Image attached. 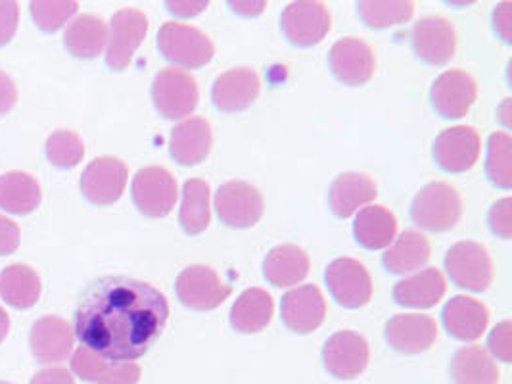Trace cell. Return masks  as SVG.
<instances>
[{
    "mask_svg": "<svg viewBox=\"0 0 512 384\" xmlns=\"http://www.w3.org/2000/svg\"><path fill=\"white\" fill-rule=\"evenodd\" d=\"M169 304L158 288L131 277H102L81 294L75 335L100 358L135 361L162 336Z\"/></svg>",
    "mask_w": 512,
    "mask_h": 384,
    "instance_id": "cell-1",
    "label": "cell"
},
{
    "mask_svg": "<svg viewBox=\"0 0 512 384\" xmlns=\"http://www.w3.org/2000/svg\"><path fill=\"white\" fill-rule=\"evenodd\" d=\"M158 48L163 58L179 68L198 70L210 64L215 48L208 35L192 25L167 22L158 33Z\"/></svg>",
    "mask_w": 512,
    "mask_h": 384,
    "instance_id": "cell-2",
    "label": "cell"
},
{
    "mask_svg": "<svg viewBox=\"0 0 512 384\" xmlns=\"http://www.w3.org/2000/svg\"><path fill=\"white\" fill-rule=\"evenodd\" d=\"M463 214V204L457 191L443 183H428L411 202V217L420 229L430 233H445L453 229Z\"/></svg>",
    "mask_w": 512,
    "mask_h": 384,
    "instance_id": "cell-3",
    "label": "cell"
},
{
    "mask_svg": "<svg viewBox=\"0 0 512 384\" xmlns=\"http://www.w3.org/2000/svg\"><path fill=\"white\" fill-rule=\"evenodd\" d=\"M196 79L177 68H167L154 77L152 98L156 110L167 120H183L198 106Z\"/></svg>",
    "mask_w": 512,
    "mask_h": 384,
    "instance_id": "cell-4",
    "label": "cell"
},
{
    "mask_svg": "<svg viewBox=\"0 0 512 384\" xmlns=\"http://www.w3.org/2000/svg\"><path fill=\"white\" fill-rule=\"evenodd\" d=\"M445 271L457 287L484 292L493 281V265L489 252L478 242L463 240L449 248Z\"/></svg>",
    "mask_w": 512,
    "mask_h": 384,
    "instance_id": "cell-5",
    "label": "cell"
},
{
    "mask_svg": "<svg viewBox=\"0 0 512 384\" xmlns=\"http://www.w3.org/2000/svg\"><path fill=\"white\" fill-rule=\"evenodd\" d=\"M177 296L183 306L194 312H211L219 308L231 294V285L208 265H190L183 269L175 283Z\"/></svg>",
    "mask_w": 512,
    "mask_h": 384,
    "instance_id": "cell-6",
    "label": "cell"
},
{
    "mask_svg": "<svg viewBox=\"0 0 512 384\" xmlns=\"http://www.w3.org/2000/svg\"><path fill=\"white\" fill-rule=\"evenodd\" d=\"M325 281L332 298L348 310H359L373 298V279L367 267L353 258H338L328 264Z\"/></svg>",
    "mask_w": 512,
    "mask_h": 384,
    "instance_id": "cell-7",
    "label": "cell"
},
{
    "mask_svg": "<svg viewBox=\"0 0 512 384\" xmlns=\"http://www.w3.org/2000/svg\"><path fill=\"white\" fill-rule=\"evenodd\" d=\"M131 196L140 214L146 217L169 216L177 202V181L175 177L160 166L139 169L133 179Z\"/></svg>",
    "mask_w": 512,
    "mask_h": 384,
    "instance_id": "cell-8",
    "label": "cell"
},
{
    "mask_svg": "<svg viewBox=\"0 0 512 384\" xmlns=\"http://www.w3.org/2000/svg\"><path fill=\"white\" fill-rule=\"evenodd\" d=\"M148 33V18L144 12L135 8H123L114 14L108 48H106V64L114 72H123L131 66L137 48L142 45Z\"/></svg>",
    "mask_w": 512,
    "mask_h": 384,
    "instance_id": "cell-9",
    "label": "cell"
},
{
    "mask_svg": "<svg viewBox=\"0 0 512 384\" xmlns=\"http://www.w3.org/2000/svg\"><path fill=\"white\" fill-rule=\"evenodd\" d=\"M280 27L294 47H315L330 31V14L323 2H292L280 16Z\"/></svg>",
    "mask_w": 512,
    "mask_h": 384,
    "instance_id": "cell-10",
    "label": "cell"
},
{
    "mask_svg": "<svg viewBox=\"0 0 512 384\" xmlns=\"http://www.w3.org/2000/svg\"><path fill=\"white\" fill-rule=\"evenodd\" d=\"M215 208L227 227L248 229L263 216V196L246 181H229L215 194Z\"/></svg>",
    "mask_w": 512,
    "mask_h": 384,
    "instance_id": "cell-11",
    "label": "cell"
},
{
    "mask_svg": "<svg viewBox=\"0 0 512 384\" xmlns=\"http://www.w3.org/2000/svg\"><path fill=\"white\" fill-rule=\"evenodd\" d=\"M326 371L342 381L359 377L369 365V344L365 336L353 331H340L326 340L323 348Z\"/></svg>",
    "mask_w": 512,
    "mask_h": 384,
    "instance_id": "cell-12",
    "label": "cell"
},
{
    "mask_svg": "<svg viewBox=\"0 0 512 384\" xmlns=\"http://www.w3.org/2000/svg\"><path fill=\"white\" fill-rule=\"evenodd\" d=\"M480 146V135L474 127L457 125L436 137L434 160L447 173H466L476 166Z\"/></svg>",
    "mask_w": 512,
    "mask_h": 384,
    "instance_id": "cell-13",
    "label": "cell"
},
{
    "mask_svg": "<svg viewBox=\"0 0 512 384\" xmlns=\"http://www.w3.org/2000/svg\"><path fill=\"white\" fill-rule=\"evenodd\" d=\"M127 177L129 171L121 160L102 156L93 160L83 171L81 191L94 206H110L121 198L127 185Z\"/></svg>",
    "mask_w": 512,
    "mask_h": 384,
    "instance_id": "cell-14",
    "label": "cell"
},
{
    "mask_svg": "<svg viewBox=\"0 0 512 384\" xmlns=\"http://www.w3.org/2000/svg\"><path fill=\"white\" fill-rule=\"evenodd\" d=\"M328 64L332 75L340 83L348 87H361L371 81L376 68V58L371 45L355 37H346L330 48Z\"/></svg>",
    "mask_w": 512,
    "mask_h": 384,
    "instance_id": "cell-15",
    "label": "cell"
},
{
    "mask_svg": "<svg viewBox=\"0 0 512 384\" xmlns=\"http://www.w3.org/2000/svg\"><path fill=\"white\" fill-rule=\"evenodd\" d=\"M478 85L470 73L463 70L443 72L432 85L430 100L434 110L445 120H459L468 114L476 102Z\"/></svg>",
    "mask_w": 512,
    "mask_h": 384,
    "instance_id": "cell-16",
    "label": "cell"
},
{
    "mask_svg": "<svg viewBox=\"0 0 512 384\" xmlns=\"http://www.w3.org/2000/svg\"><path fill=\"white\" fill-rule=\"evenodd\" d=\"M326 304L323 292L315 285L292 288L282 296L280 317L282 323L298 335L317 331L325 321Z\"/></svg>",
    "mask_w": 512,
    "mask_h": 384,
    "instance_id": "cell-17",
    "label": "cell"
},
{
    "mask_svg": "<svg viewBox=\"0 0 512 384\" xmlns=\"http://www.w3.org/2000/svg\"><path fill=\"white\" fill-rule=\"evenodd\" d=\"M413 50L428 66H445L457 48L455 27L442 16H428L413 25Z\"/></svg>",
    "mask_w": 512,
    "mask_h": 384,
    "instance_id": "cell-18",
    "label": "cell"
},
{
    "mask_svg": "<svg viewBox=\"0 0 512 384\" xmlns=\"http://www.w3.org/2000/svg\"><path fill=\"white\" fill-rule=\"evenodd\" d=\"M384 336L399 354L417 356L434 346L438 338V325L430 315L401 313L386 323Z\"/></svg>",
    "mask_w": 512,
    "mask_h": 384,
    "instance_id": "cell-19",
    "label": "cell"
},
{
    "mask_svg": "<svg viewBox=\"0 0 512 384\" xmlns=\"http://www.w3.org/2000/svg\"><path fill=\"white\" fill-rule=\"evenodd\" d=\"M259 95V77L250 68L221 73L211 89V100L219 112L238 114L248 110Z\"/></svg>",
    "mask_w": 512,
    "mask_h": 384,
    "instance_id": "cell-20",
    "label": "cell"
},
{
    "mask_svg": "<svg viewBox=\"0 0 512 384\" xmlns=\"http://www.w3.org/2000/svg\"><path fill=\"white\" fill-rule=\"evenodd\" d=\"M29 344L39 363H60L70 358L73 350V331L62 317L47 315L33 323Z\"/></svg>",
    "mask_w": 512,
    "mask_h": 384,
    "instance_id": "cell-21",
    "label": "cell"
},
{
    "mask_svg": "<svg viewBox=\"0 0 512 384\" xmlns=\"http://www.w3.org/2000/svg\"><path fill=\"white\" fill-rule=\"evenodd\" d=\"M71 369L79 379L96 384H139L142 375L137 363L106 360L85 346L73 354Z\"/></svg>",
    "mask_w": 512,
    "mask_h": 384,
    "instance_id": "cell-22",
    "label": "cell"
},
{
    "mask_svg": "<svg viewBox=\"0 0 512 384\" xmlns=\"http://www.w3.org/2000/svg\"><path fill=\"white\" fill-rule=\"evenodd\" d=\"M213 133L210 121L204 118H190L179 123L169 141V152L177 164L190 168L198 166L210 156Z\"/></svg>",
    "mask_w": 512,
    "mask_h": 384,
    "instance_id": "cell-23",
    "label": "cell"
},
{
    "mask_svg": "<svg viewBox=\"0 0 512 384\" xmlns=\"http://www.w3.org/2000/svg\"><path fill=\"white\" fill-rule=\"evenodd\" d=\"M376 194V185L369 175L348 171L332 181L328 191V204L334 216L348 219L355 212H359V208L373 202Z\"/></svg>",
    "mask_w": 512,
    "mask_h": 384,
    "instance_id": "cell-24",
    "label": "cell"
},
{
    "mask_svg": "<svg viewBox=\"0 0 512 384\" xmlns=\"http://www.w3.org/2000/svg\"><path fill=\"white\" fill-rule=\"evenodd\" d=\"M442 319L449 335L461 342H470L480 338L488 329L489 312L482 302L474 298L455 296L445 304Z\"/></svg>",
    "mask_w": 512,
    "mask_h": 384,
    "instance_id": "cell-25",
    "label": "cell"
},
{
    "mask_svg": "<svg viewBox=\"0 0 512 384\" xmlns=\"http://www.w3.org/2000/svg\"><path fill=\"white\" fill-rule=\"evenodd\" d=\"M445 288L447 285L442 271H438L436 267H428L399 281L394 287V300L403 308L426 310L442 300Z\"/></svg>",
    "mask_w": 512,
    "mask_h": 384,
    "instance_id": "cell-26",
    "label": "cell"
},
{
    "mask_svg": "<svg viewBox=\"0 0 512 384\" xmlns=\"http://www.w3.org/2000/svg\"><path fill=\"white\" fill-rule=\"evenodd\" d=\"M309 273V256L296 244L275 246L265 262L263 275L273 287H292L302 283Z\"/></svg>",
    "mask_w": 512,
    "mask_h": 384,
    "instance_id": "cell-27",
    "label": "cell"
},
{
    "mask_svg": "<svg viewBox=\"0 0 512 384\" xmlns=\"http://www.w3.org/2000/svg\"><path fill=\"white\" fill-rule=\"evenodd\" d=\"M273 298L263 288L244 290L231 310V325L236 333L254 335L263 331L273 317Z\"/></svg>",
    "mask_w": 512,
    "mask_h": 384,
    "instance_id": "cell-28",
    "label": "cell"
},
{
    "mask_svg": "<svg viewBox=\"0 0 512 384\" xmlns=\"http://www.w3.org/2000/svg\"><path fill=\"white\" fill-rule=\"evenodd\" d=\"M41 290V277L29 265H8L0 273V298L16 310L33 308L41 298Z\"/></svg>",
    "mask_w": 512,
    "mask_h": 384,
    "instance_id": "cell-29",
    "label": "cell"
},
{
    "mask_svg": "<svg viewBox=\"0 0 512 384\" xmlns=\"http://www.w3.org/2000/svg\"><path fill=\"white\" fill-rule=\"evenodd\" d=\"M41 185L25 171H8L0 177V208L8 214L27 216L41 204Z\"/></svg>",
    "mask_w": 512,
    "mask_h": 384,
    "instance_id": "cell-30",
    "label": "cell"
},
{
    "mask_svg": "<svg viewBox=\"0 0 512 384\" xmlns=\"http://www.w3.org/2000/svg\"><path fill=\"white\" fill-rule=\"evenodd\" d=\"M396 216L384 206L363 208L353 223V237L367 250L388 248L396 240Z\"/></svg>",
    "mask_w": 512,
    "mask_h": 384,
    "instance_id": "cell-31",
    "label": "cell"
},
{
    "mask_svg": "<svg viewBox=\"0 0 512 384\" xmlns=\"http://www.w3.org/2000/svg\"><path fill=\"white\" fill-rule=\"evenodd\" d=\"M64 43L75 58L93 60L108 43V25L98 16L81 14L68 25Z\"/></svg>",
    "mask_w": 512,
    "mask_h": 384,
    "instance_id": "cell-32",
    "label": "cell"
},
{
    "mask_svg": "<svg viewBox=\"0 0 512 384\" xmlns=\"http://www.w3.org/2000/svg\"><path fill=\"white\" fill-rule=\"evenodd\" d=\"M449 371L453 384L499 383V369L482 346H465L457 350Z\"/></svg>",
    "mask_w": 512,
    "mask_h": 384,
    "instance_id": "cell-33",
    "label": "cell"
},
{
    "mask_svg": "<svg viewBox=\"0 0 512 384\" xmlns=\"http://www.w3.org/2000/svg\"><path fill=\"white\" fill-rule=\"evenodd\" d=\"M430 260V244L417 231H405L397 237L382 256V264L396 275H405L420 269Z\"/></svg>",
    "mask_w": 512,
    "mask_h": 384,
    "instance_id": "cell-34",
    "label": "cell"
},
{
    "mask_svg": "<svg viewBox=\"0 0 512 384\" xmlns=\"http://www.w3.org/2000/svg\"><path fill=\"white\" fill-rule=\"evenodd\" d=\"M211 221L210 185L202 179H190L183 189L179 223L187 235H200Z\"/></svg>",
    "mask_w": 512,
    "mask_h": 384,
    "instance_id": "cell-35",
    "label": "cell"
},
{
    "mask_svg": "<svg viewBox=\"0 0 512 384\" xmlns=\"http://www.w3.org/2000/svg\"><path fill=\"white\" fill-rule=\"evenodd\" d=\"M357 12L367 27L386 29L409 22L415 4L409 0H363L357 2Z\"/></svg>",
    "mask_w": 512,
    "mask_h": 384,
    "instance_id": "cell-36",
    "label": "cell"
},
{
    "mask_svg": "<svg viewBox=\"0 0 512 384\" xmlns=\"http://www.w3.org/2000/svg\"><path fill=\"white\" fill-rule=\"evenodd\" d=\"M486 171L489 181L503 189L511 191L512 187V139L507 133H493L488 141V158Z\"/></svg>",
    "mask_w": 512,
    "mask_h": 384,
    "instance_id": "cell-37",
    "label": "cell"
},
{
    "mask_svg": "<svg viewBox=\"0 0 512 384\" xmlns=\"http://www.w3.org/2000/svg\"><path fill=\"white\" fill-rule=\"evenodd\" d=\"M48 162L58 169L75 168L83 156H85V144L83 139L73 131H54L47 139Z\"/></svg>",
    "mask_w": 512,
    "mask_h": 384,
    "instance_id": "cell-38",
    "label": "cell"
},
{
    "mask_svg": "<svg viewBox=\"0 0 512 384\" xmlns=\"http://www.w3.org/2000/svg\"><path fill=\"white\" fill-rule=\"evenodd\" d=\"M29 10L41 31L56 33L77 14L79 4L71 0H33Z\"/></svg>",
    "mask_w": 512,
    "mask_h": 384,
    "instance_id": "cell-39",
    "label": "cell"
},
{
    "mask_svg": "<svg viewBox=\"0 0 512 384\" xmlns=\"http://www.w3.org/2000/svg\"><path fill=\"white\" fill-rule=\"evenodd\" d=\"M489 229L501 237V239H511L512 237V200L503 198L495 202L489 210Z\"/></svg>",
    "mask_w": 512,
    "mask_h": 384,
    "instance_id": "cell-40",
    "label": "cell"
},
{
    "mask_svg": "<svg viewBox=\"0 0 512 384\" xmlns=\"http://www.w3.org/2000/svg\"><path fill=\"white\" fill-rule=\"evenodd\" d=\"M512 325L511 321H503L499 323L491 335H489L488 346L489 352L497 358V360L511 363L512 360Z\"/></svg>",
    "mask_w": 512,
    "mask_h": 384,
    "instance_id": "cell-41",
    "label": "cell"
},
{
    "mask_svg": "<svg viewBox=\"0 0 512 384\" xmlns=\"http://www.w3.org/2000/svg\"><path fill=\"white\" fill-rule=\"evenodd\" d=\"M20 6L12 0H0V47L8 45L18 31Z\"/></svg>",
    "mask_w": 512,
    "mask_h": 384,
    "instance_id": "cell-42",
    "label": "cell"
},
{
    "mask_svg": "<svg viewBox=\"0 0 512 384\" xmlns=\"http://www.w3.org/2000/svg\"><path fill=\"white\" fill-rule=\"evenodd\" d=\"M20 246V227L0 214V256L16 252Z\"/></svg>",
    "mask_w": 512,
    "mask_h": 384,
    "instance_id": "cell-43",
    "label": "cell"
},
{
    "mask_svg": "<svg viewBox=\"0 0 512 384\" xmlns=\"http://www.w3.org/2000/svg\"><path fill=\"white\" fill-rule=\"evenodd\" d=\"M512 16L511 2H501L495 12H493V27L497 31V35L507 43H512Z\"/></svg>",
    "mask_w": 512,
    "mask_h": 384,
    "instance_id": "cell-44",
    "label": "cell"
},
{
    "mask_svg": "<svg viewBox=\"0 0 512 384\" xmlns=\"http://www.w3.org/2000/svg\"><path fill=\"white\" fill-rule=\"evenodd\" d=\"M18 102V87L8 73L0 70V116H6Z\"/></svg>",
    "mask_w": 512,
    "mask_h": 384,
    "instance_id": "cell-45",
    "label": "cell"
},
{
    "mask_svg": "<svg viewBox=\"0 0 512 384\" xmlns=\"http://www.w3.org/2000/svg\"><path fill=\"white\" fill-rule=\"evenodd\" d=\"M29 384H73V377L64 367H48L39 371Z\"/></svg>",
    "mask_w": 512,
    "mask_h": 384,
    "instance_id": "cell-46",
    "label": "cell"
},
{
    "mask_svg": "<svg viewBox=\"0 0 512 384\" xmlns=\"http://www.w3.org/2000/svg\"><path fill=\"white\" fill-rule=\"evenodd\" d=\"M167 10L179 18H194L198 14H202L208 8V0H200V2H165Z\"/></svg>",
    "mask_w": 512,
    "mask_h": 384,
    "instance_id": "cell-47",
    "label": "cell"
},
{
    "mask_svg": "<svg viewBox=\"0 0 512 384\" xmlns=\"http://www.w3.org/2000/svg\"><path fill=\"white\" fill-rule=\"evenodd\" d=\"M229 6L233 8V12H236L238 16L256 18V16H259V14L265 10L267 2H263V0H261V2H234V0H231Z\"/></svg>",
    "mask_w": 512,
    "mask_h": 384,
    "instance_id": "cell-48",
    "label": "cell"
},
{
    "mask_svg": "<svg viewBox=\"0 0 512 384\" xmlns=\"http://www.w3.org/2000/svg\"><path fill=\"white\" fill-rule=\"evenodd\" d=\"M8 331H10V317L0 308V342L6 338Z\"/></svg>",
    "mask_w": 512,
    "mask_h": 384,
    "instance_id": "cell-49",
    "label": "cell"
},
{
    "mask_svg": "<svg viewBox=\"0 0 512 384\" xmlns=\"http://www.w3.org/2000/svg\"><path fill=\"white\" fill-rule=\"evenodd\" d=\"M0 384H12V383H6V381H0Z\"/></svg>",
    "mask_w": 512,
    "mask_h": 384,
    "instance_id": "cell-50",
    "label": "cell"
}]
</instances>
